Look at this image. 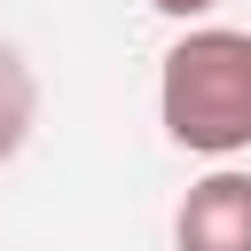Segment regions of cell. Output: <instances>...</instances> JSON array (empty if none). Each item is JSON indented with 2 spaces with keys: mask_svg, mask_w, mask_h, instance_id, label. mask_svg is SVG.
Segmentation results:
<instances>
[{
  "mask_svg": "<svg viewBox=\"0 0 251 251\" xmlns=\"http://www.w3.org/2000/svg\"><path fill=\"white\" fill-rule=\"evenodd\" d=\"M157 118L196 157H243L251 149V31L188 24L157 71Z\"/></svg>",
  "mask_w": 251,
  "mask_h": 251,
  "instance_id": "obj_1",
  "label": "cell"
},
{
  "mask_svg": "<svg viewBox=\"0 0 251 251\" xmlns=\"http://www.w3.org/2000/svg\"><path fill=\"white\" fill-rule=\"evenodd\" d=\"M173 251H251V173H204L173 212Z\"/></svg>",
  "mask_w": 251,
  "mask_h": 251,
  "instance_id": "obj_2",
  "label": "cell"
},
{
  "mask_svg": "<svg viewBox=\"0 0 251 251\" xmlns=\"http://www.w3.org/2000/svg\"><path fill=\"white\" fill-rule=\"evenodd\" d=\"M31 71L16 63V47H0V157H16L24 149V133H31Z\"/></svg>",
  "mask_w": 251,
  "mask_h": 251,
  "instance_id": "obj_3",
  "label": "cell"
},
{
  "mask_svg": "<svg viewBox=\"0 0 251 251\" xmlns=\"http://www.w3.org/2000/svg\"><path fill=\"white\" fill-rule=\"evenodd\" d=\"M149 8H157V16H173V24H196V16H212L220 0H149Z\"/></svg>",
  "mask_w": 251,
  "mask_h": 251,
  "instance_id": "obj_4",
  "label": "cell"
}]
</instances>
